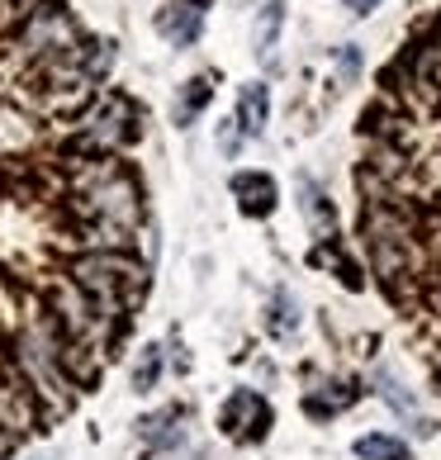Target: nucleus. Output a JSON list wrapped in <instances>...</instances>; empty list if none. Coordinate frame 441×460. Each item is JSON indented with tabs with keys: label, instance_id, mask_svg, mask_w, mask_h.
<instances>
[{
	"label": "nucleus",
	"instance_id": "17",
	"mask_svg": "<svg viewBox=\"0 0 441 460\" xmlns=\"http://www.w3.org/2000/svg\"><path fill=\"white\" fill-rule=\"evenodd\" d=\"M214 100V76H190L181 86V95H176V124L181 128H190L199 114H205V105Z\"/></svg>",
	"mask_w": 441,
	"mask_h": 460
},
{
	"label": "nucleus",
	"instance_id": "9",
	"mask_svg": "<svg viewBox=\"0 0 441 460\" xmlns=\"http://www.w3.org/2000/svg\"><path fill=\"white\" fill-rule=\"evenodd\" d=\"M409 91L428 105H441V33L422 39L409 58Z\"/></svg>",
	"mask_w": 441,
	"mask_h": 460
},
{
	"label": "nucleus",
	"instance_id": "1",
	"mask_svg": "<svg viewBox=\"0 0 441 460\" xmlns=\"http://www.w3.org/2000/svg\"><path fill=\"white\" fill-rule=\"evenodd\" d=\"M66 209H72L76 228L91 237V247L128 252V243L143 228V185L114 157L72 162V176H66Z\"/></svg>",
	"mask_w": 441,
	"mask_h": 460
},
{
	"label": "nucleus",
	"instance_id": "10",
	"mask_svg": "<svg viewBox=\"0 0 441 460\" xmlns=\"http://www.w3.org/2000/svg\"><path fill=\"white\" fill-rule=\"evenodd\" d=\"M138 441L147 456H166L185 441V408H157V413L138 418Z\"/></svg>",
	"mask_w": 441,
	"mask_h": 460
},
{
	"label": "nucleus",
	"instance_id": "20",
	"mask_svg": "<svg viewBox=\"0 0 441 460\" xmlns=\"http://www.w3.org/2000/svg\"><path fill=\"white\" fill-rule=\"evenodd\" d=\"M375 389H380V399H384L389 408H394V413L413 418V428H418V432H428V422L418 418V403H413V394H409V389H403V385H399L389 370H375Z\"/></svg>",
	"mask_w": 441,
	"mask_h": 460
},
{
	"label": "nucleus",
	"instance_id": "4",
	"mask_svg": "<svg viewBox=\"0 0 441 460\" xmlns=\"http://www.w3.org/2000/svg\"><path fill=\"white\" fill-rule=\"evenodd\" d=\"M143 133V110L124 91H100L76 110L66 147L72 162H95V157H119L133 138Z\"/></svg>",
	"mask_w": 441,
	"mask_h": 460
},
{
	"label": "nucleus",
	"instance_id": "23",
	"mask_svg": "<svg viewBox=\"0 0 441 460\" xmlns=\"http://www.w3.org/2000/svg\"><path fill=\"white\" fill-rule=\"evenodd\" d=\"M39 0H0V29H20Z\"/></svg>",
	"mask_w": 441,
	"mask_h": 460
},
{
	"label": "nucleus",
	"instance_id": "13",
	"mask_svg": "<svg viewBox=\"0 0 441 460\" xmlns=\"http://www.w3.org/2000/svg\"><path fill=\"white\" fill-rule=\"evenodd\" d=\"M266 114H270V91L261 81H247L243 91H237V133H247V138H261L266 133Z\"/></svg>",
	"mask_w": 441,
	"mask_h": 460
},
{
	"label": "nucleus",
	"instance_id": "7",
	"mask_svg": "<svg viewBox=\"0 0 441 460\" xmlns=\"http://www.w3.org/2000/svg\"><path fill=\"white\" fill-rule=\"evenodd\" d=\"M39 399H33V389L20 380V375H0V460L14 456L33 437L39 428Z\"/></svg>",
	"mask_w": 441,
	"mask_h": 460
},
{
	"label": "nucleus",
	"instance_id": "11",
	"mask_svg": "<svg viewBox=\"0 0 441 460\" xmlns=\"http://www.w3.org/2000/svg\"><path fill=\"white\" fill-rule=\"evenodd\" d=\"M199 24H205V10L181 5V0H172L166 10H157V33L166 43H176V48H190L199 39Z\"/></svg>",
	"mask_w": 441,
	"mask_h": 460
},
{
	"label": "nucleus",
	"instance_id": "22",
	"mask_svg": "<svg viewBox=\"0 0 441 460\" xmlns=\"http://www.w3.org/2000/svg\"><path fill=\"white\" fill-rule=\"evenodd\" d=\"M356 456L361 460H409V447L389 432H370V437L356 441Z\"/></svg>",
	"mask_w": 441,
	"mask_h": 460
},
{
	"label": "nucleus",
	"instance_id": "19",
	"mask_svg": "<svg viewBox=\"0 0 441 460\" xmlns=\"http://www.w3.org/2000/svg\"><path fill=\"white\" fill-rule=\"evenodd\" d=\"M280 24H285V5H280V0H266V5H261V14H257V58H261V62H270V58H276Z\"/></svg>",
	"mask_w": 441,
	"mask_h": 460
},
{
	"label": "nucleus",
	"instance_id": "25",
	"mask_svg": "<svg viewBox=\"0 0 441 460\" xmlns=\"http://www.w3.org/2000/svg\"><path fill=\"white\" fill-rule=\"evenodd\" d=\"M237 138H243V133H237V124L228 119V124H224V133H218V143H224V152H237Z\"/></svg>",
	"mask_w": 441,
	"mask_h": 460
},
{
	"label": "nucleus",
	"instance_id": "24",
	"mask_svg": "<svg viewBox=\"0 0 441 460\" xmlns=\"http://www.w3.org/2000/svg\"><path fill=\"white\" fill-rule=\"evenodd\" d=\"M337 72H342V81L361 76V48H356V43H347L342 53H337Z\"/></svg>",
	"mask_w": 441,
	"mask_h": 460
},
{
	"label": "nucleus",
	"instance_id": "5",
	"mask_svg": "<svg viewBox=\"0 0 441 460\" xmlns=\"http://www.w3.org/2000/svg\"><path fill=\"white\" fill-rule=\"evenodd\" d=\"M366 247H370V261H375V276H384L389 285L418 276V237L403 209H394V199H370Z\"/></svg>",
	"mask_w": 441,
	"mask_h": 460
},
{
	"label": "nucleus",
	"instance_id": "3",
	"mask_svg": "<svg viewBox=\"0 0 441 460\" xmlns=\"http://www.w3.org/2000/svg\"><path fill=\"white\" fill-rule=\"evenodd\" d=\"M62 280H72L105 318L124 323V314L143 299V289H147V266L133 257V252L86 247L81 257L66 261V276Z\"/></svg>",
	"mask_w": 441,
	"mask_h": 460
},
{
	"label": "nucleus",
	"instance_id": "12",
	"mask_svg": "<svg viewBox=\"0 0 441 460\" xmlns=\"http://www.w3.org/2000/svg\"><path fill=\"white\" fill-rule=\"evenodd\" d=\"M39 143V124L20 105H0V157H20Z\"/></svg>",
	"mask_w": 441,
	"mask_h": 460
},
{
	"label": "nucleus",
	"instance_id": "16",
	"mask_svg": "<svg viewBox=\"0 0 441 460\" xmlns=\"http://www.w3.org/2000/svg\"><path fill=\"white\" fill-rule=\"evenodd\" d=\"M356 394H361V389L347 385V380H323L318 389H309V413L313 418H332V413H342V408H351Z\"/></svg>",
	"mask_w": 441,
	"mask_h": 460
},
{
	"label": "nucleus",
	"instance_id": "2",
	"mask_svg": "<svg viewBox=\"0 0 441 460\" xmlns=\"http://www.w3.org/2000/svg\"><path fill=\"white\" fill-rule=\"evenodd\" d=\"M14 375L33 389V399L48 413H66L76 399V385L62 366V337H57V323L48 309L29 314L14 332Z\"/></svg>",
	"mask_w": 441,
	"mask_h": 460
},
{
	"label": "nucleus",
	"instance_id": "28",
	"mask_svg": "<svg viewBox=\"0 0 441 460\" xmlns=\"http://www.w3.org/2000/svg\"><path fill=\"white\" fill-rule=\"evenodd\" d=\"M29 460H57V456H29Z\"/></svg>",
	"mask_w": 441,
	"mask_h": 460
},
{
	"label": "nucleus",
	"instance_id": "6",
	"mask_svg": "<svg viewBox=\"0 0 441 460\" xmlns=\"http://www.w3.org/2000/svg\"><path fill=\"white\" fill-rule=\"evenodd\" d=\"M76 43H81V29H76V20L57 5V0H39V5L29 10V20L20 24V53L33 66L66 58Z\"/></svg>",
	"mask_w": 441,
	"mask_h": 460
},
{
	"label": "nucleus",
	"instance_id": "15",
	"mask_svg": "<svg viewBox=\"0 0 441 460\" xmlns=\"http://www.w3.org/2000/svg\"><path fill=\"white\" fill-rule=\"evenodd\" d=\"M299 209H304V218H309L313 237H332V233H337V214H332V204H328V195L318 190V185H313L309 176L299 181Z\"/></svg>",
	"mask_w": 441,
	"mask_h": 460
},
{
	"label": "nucleus",
	"instance_id": "27",
	"mask_svg": "<svg viewBox=\"0 0 441 460\" xmlns=\"http://www.w3.org/2000/svg\"><path fill=\"white\" fill-rule=\"evenodd\" d=\"M181 5H195V10H205V5H214V0H181Z\"/></svg>",
	"mask_w": 441,
	"mask_h": 460
},
{
	"label": "nucleus",
	"instance_id": "8",
	"mask_svg": "<svg viewBox=\"0 0 441 460\" xmlns=\"http://www.w3.org/2000/svg\"><path fill=\"white\" fill-rule=\"evenodd\" d=\"M218 428H224L233 441H261L270 428V408L257 389H233L224 413H218Z\"/></svg>",
	"mask_w": 441,
	"mask_h": 460
},
{
	"label": "nucleus",
	"instance_id": "14",
	"mask_svg": "<svg viewBox=\"0 0 441 460\" xmlns=\"http://www.w3.org/2000/svg\"><path fill=\"white\" fill-rule=\"evenodd\" d=\"M233 195L237 204H243V214H270L276 209V181H270L266 172H237L233 176Z\"/></svg>",
	"mask_w": 441,
	"mask_h": 460
},
{
	"label": "nucleus",
	"instance_id": "21",
	"mask_svg": "<svg viewBox=\"0 0 441 460\" xmlns=\"http://www.w3.org/2000/svg\"><path fill=\"white\" fill-rule=\"evenodd\" d=\"M270 332L280 337V342H290L299 332V304L290 289H276V299H270Z\"/></svg>",
	"mask_w": 441,
	"mask_h": 460
},
{
	"label": "nucleus",
	"instance_id": "26",
	"mask_svg": "<svg viewBox=\"0 0 441 460\" xmlns=\"http://www.w3.org/2000/svg\"><path fill=\"white\" fill-rule=\"evenodd\" d=\"M375 5H380V0H347V10H351V14H370Z\"/></svg>",
	"mask_w": 441,
	"mask_h": 460
},
{
	"label": "nucleus",
	"instance_id": "18",
	"mask_svg": "<svg viewBox=\"0 0 441 460\" xmlns=\"http://www.w3.org/2000/svg\"><path fill=\"white\" fill-rule=\"evenodd\" d=\"M162 370H166V347H162V342H147V347L138 351V361H133L128 380H133V389H138V394H152V389L162 385Z\"/></svg>",
	"mask_w": 441,
	"mask_h": 460
}]
</instances>
